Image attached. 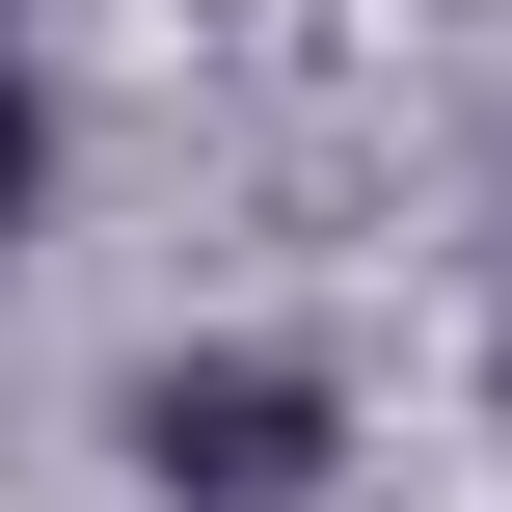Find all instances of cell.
<instances>
[{
	"mask_svg": "<svg viewBox=\"0 0 512 512\" xmlns=\"http://www.w3.org/2000/svg\"><path fill=\"white\" fill-rule=\"evenodd\" d=\"M135 432H162V512H297L324 486V378H297V351H216V378H162Z\"/></svg>",
	"mask_w": 512,
	"mask_h": 512,
	"instance_id": "obj_1",
	"label": "cell"
},
{
	"mask_svg": "<svg viewBox=\"0 0 512 512\" xmlns=\"http://www.w3.org/2000/svg\"><path fill=\"white\" fill-rule=\"evenodd\" d=\"M27 162H54V135H27V81H0V216H27Z\"/></svg>",
	"mask_w": 512,
	"mask_h": 512,
	"instance_id": "obj_2",
	"label": "cell"
}]
</instances>
